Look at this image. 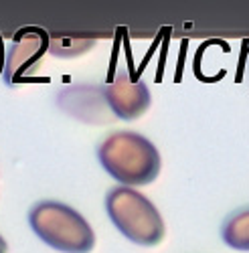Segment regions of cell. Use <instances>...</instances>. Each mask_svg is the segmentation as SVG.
<instances>
[{
	"instance_id": "6da1fadb",
	"label": "cell",
	"mask_w": 249,
	"mask_h": 253,
	"mask_svg": "<svg viewBox=\"0 0 249 253\" xmlns=\"http://www.w3.org/2000/svg\"><path fill=\"white\" fill-rule=\"evenodd\" d=\"M97 160L120 186H144L158 178L162 158L156 146L138 132L122 130L103 138Z\"/></svg>"
},
{
	"instance_id": "7a4b0ae2",
	"label": "cell",
	"mask_w": 249,
	"mask_h": 253,
	"mask_svg": "<svg viewBox=\"0 0 249 253\" xmlns=\"http://www.w3.org/2000/svg\"><path fill=\"white\" fill-rule=\"evenodd\" d=\"M29 225L35 235L61 253H89L95 233L87 219L61 201H39L29 211Z\"/></svg>"
},
{
	"instance_id": "3957f363",
	"label": "cell",
	"mask_w": 249,
	"mask_h": 253,
	"mask_svg": "<svg viewBox=\"0 0 249 253\" xmlns=\"http://www.w3.org/2000/svg\"><path fill=\"white\" fill-rule=\"evenodd\" d=\"M106 211L120 233L140 247H154L164 239L160 211L136 188L114 186L106 195Z\"/></svg>"
},
{
	"instance_id": "277c9868",
	"label": "cell",
	"mask_w": 249,
	"mask_h": 253,
	"mask_svg": "<svg viewBox=\"0 0 249 253\" xmlns=\"http://www.w3.org/2000/svg\"><path fill=\"white\" fill-rule=\"evenodd\" d=\"M51 37L39 27H25L14 35L12 45L6 51V63L2 79L6 85H18L27 81V73L39 65V61L49 51Z\"/></svg>"
},
{
	"instance_id": "5b68a950",
	"label": "cell",
	"mask_w": 249,
	"mask_h": 253,
	"mask_svg": "<svg viewBox=\"0 0 249 253\" xmlns=\"http://www.w3.org/2000/svg\"><path fill=\"white\" fill-rule=\"evenodd\" d=\"M103 99L116 118L132 122L150 108V89L146 81L120 71L103 89Z\"/></svg>"
},
{
	"instance_id": "8992f818",
	"label": "cell",
	"mask_w": 249,
	"mask_h": 253,
	"mask_svg": "<svg viewBox=\"0 0 249 253\" xmlns=\"http://www.w3.org/2000/svg\"><path fill=\"white\" fill-rule=\"evenodd\" d=\"M221 239L227 247L249 253V207L235 211L221 227Z\"/></svg>"
},
{
	"instance_id": "52a82bcc",
	"label": "cell",
	"mask_w": 249,
	"mask_h": 253,
	"mask_svg": "<svg viewBox=\"0 0 249 253\" xmlns=\"http://www.w3.org/2000/svg\"><path fill=\"white\" fill-rule=\"evenodd\" d=\"M4 63H6V51H4V43H2V35H0V75L4 73Z\"/></svg>"
},
{
	"instance_id": "ba28073f",
	"label": "cell",
	"mask_w": 249,
	"mask_h": 253,
	"mask_svg": "<svg viewBox=\"0 0 249 253\" xmlns=\"http://www.w3.org/2000/svg\"><path fill=\"white\" fill-rule=\"evenodd\" d=\"M8 251V245H6V241H4V237L0 235V253H6Z\"/></svg>"
}]
</instances>
